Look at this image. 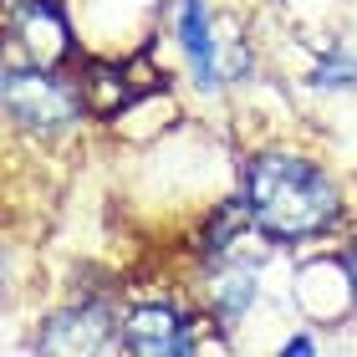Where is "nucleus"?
<instances>
[{"label":"nucleus","instance_id":"1","mask_svg":"<svg viewBox=\"0 0 357 357\" xmlns=\"http://www.w3.org/2000/svg\"><path fill=\"white\" fill-rule=\"evenodd\" d=\"M240 199H245L261 240L275 250L317 245L347 225V194L337 184V174L291 143H266L245 158Z\"/></svg>","mask_w":357,"mask_h":357},{"label":"nucleus","instance_id":"2","mask_svg":"<svg viewBox=\"0 0 357 357\" xmlns=\"http://www.w3.org/2000/svg\"><path fill=\"white\" fill-rule=\"evenodd\" d=\"M0 102L15 138L26 143H67L92 118L77 67H36V61L6 52L0 67Z\"/></svg>","mask_w":357,"mask_h":357},{"label":"nucleus","instance_id":"3","mask_svg":"<svg viewBox=\"0 0 357 357\" xmlns=\"http://www.w3.org/2000/svg\"><path fill=\"white\" fill-rule=\"evenodd\" d=\"M225 347H230V332L204 306H184L169 296L123 306V352L133 357H199V352H225Z\"/></svg>","mask_w":357,"mask_h":357},{"label":"nucleus","instance_id":"4","mask_svg":"<svg viewBox=\"0 0 357 357\" xmlns=\"http://www.w3.org/2000/svg\"><path fill=\"white\" fill-rule=\"evenodd\" d=\"M31 352H123V306L112 291H82L67 306H56L41 321V332L31 337Z\"/></svg>","mask_w":357,"mask_h":357},{"label":"nucleus","instance_id":"5","mask_svg":"<svg viewBox=\"0 0 357 357\" xmlns=\"http://www.w3.org/2000/svg\"><path fill=\"white\" fill-rule=\"evenodd\" d=\"M6 52L36 61V67H77L82 61L72 15L61 0H6Z\"/></svg>","mask_w":357,"mask_h":357},{"label":"nucleus","instance_id":"6","mask_svg":"<svg viewBox=\"0 0 357 357\" xmlns=\"http://www.w3.org/2000/svg\"><path fill=\"white\" fill-rule=\"evenodd\" d=\"M174 46L184 56L189 87L199 97H220L230 77H225V36L209 0H178L174 6Z\"/></svg>","mask_w":357,"mask_h":357},{"label":"nucleus","instance_id":"7","mask_svg":"<svg viewBox=\"0 0 357 357\" xmlns=\"http://www.w3.org/2000/svg\"><path fill=\"white\" fill-rule=\"evenodd\" d=\"M199 281L204 286H194L199 291V306L225 332H235L255 312V301H261V255L235 250V255H220V261H204Z\"/></svg>","mask_w":357,"mask_h":357},{"label":"nucleus","instance_id":"8","mask_svg":"<svg viewBox=\"0 0 357 357\" xmlns=\"http://www.w3.org/2000/svg\"><path fill=\"white\" fill-rule=\"evenodd\" d=\"M291 296L306 317L317 321H352L357 317V296H352V275L342 266V255H332V261H306L296 271V281H291Z\"/></svg>","mask_w":357,"mask_h":357},{"label":"nucleus","instance_id":"9","mask_svg":"<svg viewBox=\"0 0 357 357\" xmlns=\"http://www.w3.org/2000/svg\"><path fill=\"white\" fill-rule=\"evenodd\" d=\"M306 87L321 92V97H357V46L342 31H332L317 46L312 67H306Z\"/></svg>","mask_w":357,"mask_h":357},{"label":"nucleus","instance_id":"10","mask_svg":"<svg viewBox=\"0 0 357 357\" xmlns=\"http://www.w3.org/2000/svg\"><path fill=\"white\" fill-rule=\"evenodd\" d=\"M317 347H321L317 332H291V337H281V352H291V357H306V352H317Z\"/></svg>","mask_w":357,"mask_h":357},{"label":"nucleus","instance_id":"11","mask_svg":"<svg viewBox=\"0 0 357 357\" xmlns=\"http://www.w3.org/2000/svg\"><path fill=\"white\" fill-rule=\"evenodd\" d=\"M342 266H347V275H352V296H357V230L347 235V245H342Z\"/></svg>","mask_w":357,"mask_h":357}]
</instances>
